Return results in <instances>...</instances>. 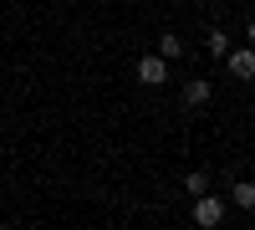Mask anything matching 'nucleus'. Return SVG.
I'll use <instances>...</instances> for the list:
<instances>
[{"instance_id":"nucleus-1","label":"nucleus","mask_w":255,"mask_h":230,"mask_svg":"<svg viewBox=\"0 0 255 230\" xmlns=\"http://www.w3.org/2000/svg\"><path fill=\"white\" fill-rule=\"evenodd\" d=\"M220 220H225V200H220V195H209V190H204V195H194V225L215 230Z\"/></svg>"},{"instance_id":"nucleus-2","label":"nucleus","mask_w":255,"mask_h":230,"mask_svg":"<svg viewBox=\"0 0 255 230\" xmlns=\"http://www.w3.org/2000/svg\"><path fill=\"white\" fill-rule=\"evenodd\" d=\"M133 77L143 82V87H163V82H168V61L148 51V56H138V67H133Z\"/></svg>"},{"instance_id":"nucleus-3","label":"nucleus","mask_w":255,"mask_h":230,"mask_svg":"<svg viewBox=\"0 0 255 230\" xmlns=\"http://www.w3.org/2000/svg\"><path fill=\"white\" fill-rule=\"evenodd\" d=\"M225 67L235 72L240 82H250V77H255V46H235V51H225Z\"/></svg>"},{"instance_id":"nucleus-4","label":"nucleus","mask_w":255,"mask_h":230,"mask_svg":"<svg viewBox=\"0 0 255 230\" xmlns=\"http://www.w3.org/2000/svg\"><path fill=\"white\" fill-rule=\"evenodd\" d=\"M209 97H215V87H209L204 77H189V82H184V108H204Z\"/></svg>"},{"instance_id":"nucleus-5","label":"nucleus","mask_w":255,"mask_h":230,"mask_svg":"<svg viewBox=\"0 0 255 230\" xmlns=\"http://www.w3.org/2000/svg\"><path fill=\"white\" fill-rule=\"evenodd\" d=\"M230 195H235L240 210H255V184L250 179H230Z\"/></svg>"},{"instance_id":"nucleus-6","label":"nucleus","mask_w":255,"mask_h":230,"mask_svg":"<svg viewBox=\"0 0 255 230\" xmlns=\"http://www.w3.org/2000/svg\"><path fill=\"white\" fill-rule=\"evenodd\" d=\"M179 51H184V41H179V31H163V36H158V56L168 61V56H179Z\"/></svg>"},{"instance_id":"nucleus-7","label":"nucleus","mask_w":255,"mask_h":230,"mask_svg":"<svg viewBox=\"0 0 255 230\" xmlns=\"http://www.w3.org/2000/svg\"><path fill=\"white\" fill-rule=\"evenodd\" d=\"M204 46H209V56H225V51H230V31H209Z\"/></svg>"},{"instance_id":"nucleus-8","label":"nucleus","mask_w":255,"mask_h":230,"mask_svg":"<svg viewBox=\"0 0 255 230\" xmlns=\"http://www.w3.org/2000/svg\"><path fill=\"white\" fill-rule=\"evenodd\" d=\"M184 190H189V195H204V190H209V174H204V169H194V174L184 179Z\"/></svg>"},{"instance_id":"nucleus-9","label":"nucleus","mask_w":255,"mask_h":230,"mask_svg":"<svg viewBox=\"0 0 255 230\" xmlns=\"http://www.w3.org/2000/svg\"><path fill=\"white\" fill-rule=\"evenodd\" d=\"M245 41H250V46H255V20H250V26H245Z\"/></svg>"}]
</instances>
